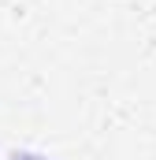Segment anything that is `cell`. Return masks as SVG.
<instances>
[{"label": "cell", "instance_id": "cell-1", "mask_svg": "<svg viewBox=\"0 0 156 160\" xmlns=\"http://www.w3.org/2000/svg\"><path fill=\"white\" fill-rule=\"evenodd\" d=\"M11 160H48V157H37V153H15Z\"/></svg>", "mask_w": 156, "mask_h": 160}]
</instances>
